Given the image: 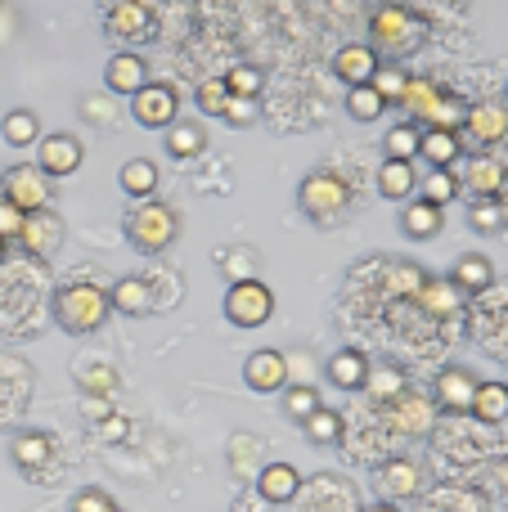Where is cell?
<instances>
[{
  "label": "cell",
  "instance_id": "cell-13",
  "mask_svg": "<svg viewBox=\"0 0 508 512\" xmlns=\"http://www.w3.org/2000/svg\"><path fill=\"white\" fill-rule=\"evenodd\" d=\"M18 243H23L32 256H54L63 248V221L45 207V212H32V216H23V230H18Z\"/></svg>",
  "mask_w": 508,
  "mask_h": 512
},
{
  "label": "cell",
  "instance_id": "cell-16",
  "mask_svg": "<svg viewBox=\"0 0 508 512\" xmlns=\"http://www.w3.org/2000/svg\"><path fill=\"white\" fill-rule=\"evenodd\" d=\"M423 490V468L414 459H387L378 468V495L392 504V499H414Z\"/></svg>",
  "mask_w": 508,
  "mask_h": 512
},
{
  "label": "cell",
  "instance_id": "cell-40",
  "mask_svg": "<svg viewBox=\"0 0 508 512\" xmlns=\"http://www.w3.org/2000/svg\"><path fill=\"white\" fill-rule=\"evenodd\" d=\"M365 387H369V396L374 400H396V396H405V378L396 369H374V364H369V378H365Z\"/></svg>",
  "mask_w": 508,
  "mask_h": 512
},
{
  "label": "cell",
  "instance_id": "cell-2",
  "mask_svg": "<svg viewBox=\"0 0 508 512\" xmlns=\"http://www.w3.org/2000/svg\"><path fill=\"white\" fill-rule=\"evenodd\" d=\"M176 234H180L176 207L158 203V198H140V203L126 212V243L144 256L167 252L171 243H176Z\"/></svg>",
  "mask_w": 508,
  "mask_h": 512
},
{
  "label": "cell",
  "instance_id": "cell-42",
  "mask_svg": "<svg viewBox=\"0 0 508 512\" xmlns=\"http://www.w3.org/2000/svg\"><path fill=\"white\" fill-rule=\"evenodd\" d=\"M504 207L500 203H491V198H482V203L473 207V212H468V225H473L477 234H495V230H504Z\"/></svg>",
  "mask_w": 508,
  "mask_h": 512
},
{
  "label": "cell",
  "instance_id": "cell-48",
  "mask_svg": "<svg viewBox=\"0 0 508 512\" xmlns=\"http://www.w3.org/2000/svg\"><path fill=\"white\" fill-rule=\"evenodd\" d=\"M99 436H104V441H122L126 423H122V418H108V423H99Z\"/></svg>",
  "mask_w": 508,
  "mask_h": 512
},
{
  "label": "cell",
  "instance_id": "cell-4",
  "mask_svg": "<svg viewBox=\"0 0 508 512\" xmlns=\"http://www.w3.org/2000/svg\"><path fill=\"white\" fill-rule=\"evenodd\" d=\"M297 203H302V212L320 225L342 221L351 207V185L338 176V171H311V176L302 180V189H297Z\"/></svg>",
  "mask_w": 508,
  "mask_h": 512
},
{
  "label": "cell",
  "instance_id": "cell-21",
  "mask_svg": "<svg viewBox=\"0 0 508 512\" xmlns=\"http://www.w3.org/2000/svg\"><path fill=\"white\" fill-rule=\"evenodd\" d=\"M419 158L428 162V167H455V162L464 158V135L428 126V131H423V140H419Z\"/></svg>",
  "mask_w": 508,
  "mask_h": 512
},
{
  "label": "cell",
  "instance_id": "cell-44",
  "mask_svg": "<svg viewBox=\"0 0 508 512\" xmlns=\"http://www.w3.org/2000/svg\"><path fill=\"white\" fill-rule=\"evenodd\" d=\"M225 122L230 126H252L257 122V99H243V95H230V104H225Z\"/></svg>",
  "mask_w": 508,
  "mask_h": 512
},
{
  "label": "cell",
  "instance_id": "cell-38",
  "mask_svg": "<svg viewBox=\"0 0 508 512\" xmlns=\"http://www.w3.org/2000/svg\"><path fill=\"white\" fill-rule=\"evenodd\" d=\"M369 86H374L387 104H396V99L405 95V86H410V72H405L401 63H378V72H374V81H369Z\"/></svg>",
  "mask_w": 508,
  "mask_h": 512
},
{
  "label": "cell",
  "instance_id": "cell-41",
  "mask_svg": "<svg viewBox=\"0 0 508 512\" xmlns=\"http://www.w3.org/2000/svg\"><path fill=\"white\" fill-rule=\"evenodd\" d=\"M455 297H459V292L450 288V279H441V283L437 279H423V288H419V301L432 310V315H450V310H455Z\"/></svg>",
  "mask_w": 508,
  "mask_h": 512
},
{
  "label": "cell",
  "instance_id": "cell-22",
  "mask_svg": "<svg viewBox=\"0 0 508 512\" xmlns=\"http://www.w3.org/2000/svg\"><path fill=\"white\" fill-rule=\"evenodd\" d=\"M396 405V427H401L405 436H428L432 432V400L419 396V391H405V396L392 400Z\"/></svg>",
  "mask_w": 508,
  "mask_h": 512
},
{
  "label": "cell",
  "instance_id": "cell-30",
  "mask_svg": "<svg viewBox=\"0 0 508 512\" xmlns=\"http://www.w3.org/2000/svg\"><path fill=\"white\" fill-rule=\"evenodd\" d=\"M419 140H423V126L419 122H396L392 131L383 135V153L392 162H414V158H419Z\"/></svg>",
  "mask_w": 508,
  "mask_h": 512
},
{
  "label": "cell",
  "instance_id": "cell-26",
  "mask_svg": "<svg viewBox=\"0 0 508 512\" xmlns=\"http://www.w3.org/2000/svg\"><path fill=\"white\" fill-rule=\"evenodd\" d=\"M203 149H207V131L198 122H171L167 126V153L176 162H194V158H203Z\"/></svg>",
  "mask_w": 508,
  "mask_h": 512
},
{
  "label": "cell",
  "instance_id": "cell-39",
  "mask_svg": "<svg viewBox=\"0 0 508 512\" xmlns=\"http://www.w3.org/2000/svg\"><path fill=\"white\" fill-rule=\"evenodd\" d=\"M225 86H230V95L257 99V95H261V86H266V72L252 68V63H234V68L225 72Z\"/></svg>",
  "mask_w": 508,
  "mask_h": 512
},
{
  "label": "cell",
  "instance_id": "cell-31",
  "mask_svg": "<svg viewBox=\"0 0 508 512\" xmlns=\"http://www.w3.org/2000/svg\"><path fill=\"white\" fill-rule=\"evenodd\" d=\"M0 140H5L9 149H27V144H36L41 140V122H36V113H27V108L5 113V122H0Z\"/></svg>",
  "mask_w": 508,
  "mask_h": 512
},
{
  "label": "cell",
  "instance_id": "cell-12",
  "mask_svg": "<svg viewBox=\"0 0 508 512\" xmlns=\"http://www.w3.org/2000/svg\"><path fill=\"white\" fill-rule=\"evenodd\" d=\"M473 391H477V378L468 369H459V364L441 369L437 382H432V400H437V409H446V414H468V409H473Z\"/></svg>",
  "mask_w": 508,
  "mask_h": 512
},
{
  "label": "cell",
  "instance_id": "cell-46",
  "mask_svg": "<svg viewBox=\"0 0 508 512\" xmlns=\"http://www.w3.org/2000/svg\"><path fill=\"white\" fill-rule=\"evenodd\" d=\"M18 230H23V212H18L14 203H5V198H0V239H18Z\"/></svg>",
  "mask_w": 508,
  "mask_h": 512
},
{
  "label": "cell",
  "instance_id": "cell-3",
  "mask_svg": "<svg viewBox=\"0 0 508 512\" xmlns=\"http://www.w3.org/2000/svg\"><path fill=\"white\" fill-rule=\"evenodd\" d=\"M419 41H423V23L414 18L410 5L387 0V5L374 9V18H369V45H374V50L410 54V50H419Z\"/></svg>",
  "mask_w": 508,
  "mask_h": 512
},
{
  "label": "cell",
  "instance_id": "cell-45",
  "mask_svg": "<svg viewBox=\"0 0 508 512\" xmlns=\"http://www.w3.org/2000/svg\"><path fill=\"white\" fill-rule=\"evenodd\" d=\"M81 113L90 117V122H99V126H108L117 117V104H108L104 95H90V99H81Z\"/></svg>",
  "mask_w": 508,
  "mask_h": 512
},
{
  "label": "cell",
  "instance_id": "cell-7",
  "mask_svg": "<svg viewBox=\"0 0 508 512\" xmlns=\"http://www.w3.org/2000/svg\"><path fill=\"white\" fill-rule=\"evenodd\" d=\"M153 27H158V9H153V0H113L108 14H104V32L122 45L149 41Z\"/></svg>",
  "mask_w": 508,
  "mask_h": 512
},
{
  "label": "cell",
  "instance_id": "cell-1",
  "mask_svg": "<svg viewBox=\"0 0 508 512\" xmlns=\"http://www.w3.org/2000/svg\"><path fill=\"white\" fill-rule=\"evenodd\" d=\"M108 310H113L108 306V288H99V283H68V288L54 292V319H59V328L72 337L99 333Z\"/></svg>",
  "mask_w": 508,
  "mask_h": 512
},
{
  "label": "cell",
  "instance_id": "cell-11",
  "mask_svg": "<svg viewBox=\"0 0 508 512\" xmlns=\"http://www.w3.org/2000/svg\"><path fill=\"white\" fill-rule=\"evenodd\" d=\"M378 63H383V54H378L374 45H369V41H351V45H342V50L333 54V77L347 81V90L351 86H369V81H374V72H378Z\"/></svg>",
  "mask_w": 508,
  "mask_h": 512
},
{
  "label": "cell",
  "instance_id": "cell-35",
  "mask_svg": "<svg viewBox=\"0 0 508 512\" xmlns=\"http://www.w3.org/2000/svg\"><path fill=\"white\" fill-rule=\"evenodd\" d=\"M423 198L437 207H450L459 198V176L455 167H432L428 176H423Z\"/></svg>",
  "mask_w": 508,
  "mask_h": 512
},
{
  "label": "cell",
  "instance_id": "cell-37",
  "mask_svg": "<svg viewBox=\"0 0 508 512\" xmlns=\"http://www.w3.org/2000/svg\"><path fill=\"white\" fill-rule=\"evenodd\" d=\"M194 104L203 108V117H221V113H225V104H230V86H225V77H207V81H198Z\"/></svg>",
  "mask_w": 508,
  "mask_h": 512
},
{
  "label": "cell",
  "instance_id": "cell-28",
  "mask_svg": "<svg viewBox=\"0 0 508 512\" xmlns=\"http://www.w3.org/2000/svg\"><path fill=\"white\" fill-rule=\"evenodd\" d=\"M419 189V176H414V162H392L387 158L378 167V194L392 198V203H405V198Z\"/></svg>",
  "mask_w": 508,
  "mask_h": 512
},
{
  "label": "cell",
  "instance_id": "cell-6",
  "mask_svg": "<svg viewBox=\"0 0 508 512\" xmlns=\"http://www.w3.org/2000/svg\"><path fill=\"white\" fill-rule=\"evenodd\" d=\"M270 315H275V292L257 274L230 283V292H225V319L234 328H261V324H270Z\"/></svg>",
  "mask_w": 508,
  "mask_h": 512
},
{
  "label": "cell",
  "instance_id": "cell-20",
  "mask_svg": "<svg viewBox=\"0 0 508 512\" xmlns=\"http://www.w3.org/2000/svg\"><path fill=\"white\" fill-rule=\"evenodd\" d=\"M9 454H14V468L27 472V477H36V472L45 468V463L54 459V441L45 432H18L14 445H9Z\"/></svg>",
  "mask_w": 508,
  "mask_h": 512
},
{
  "label": "cell",
  "instance_id": "cell-29",
  "mask_svg": "<svg viewBox=\"0 0 508 512\" xmlns=\"http://www.w3.org/2000/svg\"><path fill=\"white\" fill-rule=\"evenodd\" d=\"M396 104L405 108L410 122H428V117L437 113V104H441V90L432 86V81H423V77H410V86H405V95L396 99Z\"/></svg>",
  "mask_w": 508,
  "mask_h": 512
},
{
  "label": "cell",
  "instance_id": "cell-15",
  "mask_svg": "<svg viewBox=\"0 0 508 512\" xmlns=\"http://www.w3.org/2000/svg\"><path fill=\"white\" fill-rule=\"evenodd\" d=\"M104 86H108V95L131 99L135 90L149 86V63H144L135 50H117L113 59H108V68H104Z\"/></svg>",
  "mask_w": 508,
  "mask_h": 512
},
{
  "label": "cell",
  "instance_id": "cell-34",
  "mask_svg": "<svg viewBox=\"0 0 508 512\" xmlns=\"http://www.w3.org/2000/svg\"><path fill=\"white\" fill-rule=\"evenodd\" d=\"M387 108H392V104H387V99L378 95L374 86H351V90H347V113L356 117V122H365V126L378 122Z\"/></svg>",
  "mask_w": 508,
  "mask_h": 512
},
{
  "label": "cell",
  "instance_id": "cell-25",
  "mask_svg": "<svg viewBox=\"0 0 508 512\" xmlns=\"http://www.w3.org/2000/svg\"><path fill=\"white\" fill-rule=\"evenodd\" d=\"M108 306L122 310V315H144V310L153 306L149 279H140V274H126V279H117L113 288H108Z\"/></svg>",
  "mask_w": 508,
  "mask_h": 512
},
{
  "label": "cell",
  "instance_id": "cell-8",
  "mask_svg": "<svg viewBox=\"0 0 508 512\" xmlns=\"http://www.w3.org/2000/svg\"><path fill=\"white\" fill-rule=\"evenodd\" d=\"M131 117L144 126V131H167V126L180 117L176 86H167V81H149L144 90H135L131 95Z\"/></svg>",
  "mask_w": 508,
  "mask_h": 512
},
{
  "label": "cell",
  "instance_id": "cell-14",
  "mask_svg": "<svg viewBox=\"0 0 508 512\" xmlns=\"http://www.w3.org/2000/svg\"><path fill=\"white\" fill-rule=\"evenodd\" d=\"M243 382L261 396L270 391H284L288 387V355L284 351H252L248 364H243Z\"/></svg>",
  "mask_w": 508,
  "mask_h": 512
},
{
  "label": "cell",
  "instance_id": "cell-9",
  "mask_svg": "<svg viewBox=\"0 0 508 512\" xmlns=\"http://www.w3.org/2000/svg\"><path fill=\"white\" fill-rule=\"evenodd\" d=\"M81 158H86V149H81V140L68 131H54V135H45V140H36V167L50 180L72 176V171L81 167Z\"/></svg>",
  "mask_w": 508,
  "mask_h": 512
},
{
  "label": "cell",
  "instance_id": "cell-17",
  "mask_svg": "<svg viewBox=\"0 0 508 512\" xmlns=\"http://www.w3.org/2000/svg\"><path fill=\"white\" fill-rule=\"evenodd\" d=\"M257 495L266 499V504H293V499L302 495V472H297L293 463H266V468L257 472Z\"/></svg>",
  "mask_w": 508,
  "mask_h": 512
},
{
  "label": "cell",
  "instance_id": "cell-36",
  "mask_svg": "<svg viewBox=\"0 0 508 512\" xmlns=\"http://www.w3.org/2000/svg\"><path fill=\"white\" fill-rule=\"evenodd\" d=\"M320 405L324 400H320V391H315L311 382H293V387H284V414L297 418V423H306Z\"/></svg>",
  "mask_w": 508,
  "mask_h": 512
},
{
  "label": "cell",
  "instance_id": "cell-50",
  "mask_svg": "<svg viewBox=\"0 0 508 512\" xmlns=\"http://www.w3.org/2000/svg\"><path fill=\"white\" fill-rule=\"evenodd\" d=\"M360 512H401V508L387 504V499H383V504H369V508H360Z\"/></svg>",
  "mask_w": 508,
  "mask_h": 512
},
{
  "label": "cell",
  "instance_id": "cell-32",
  "mask_svg": "<svg viewBox=\"0 0 508 512\" xmlns=\"http://www.w3.org/2000/svg\"><path fill=\"white\" fill-rule=\"evenodd\" d=\"M122 189L131 198H153V189H158V162H149V158H131L122 167Z\"/></svg>",
  "mask_w": 508,
  "mask_h": 512
},
{
  "label": "cell",
  "instance_id": "cell-47",
  "mask_svg": "<svg viewBox=\"0 0 508 512\" xmlns=\"http://www.w3.org/2000/svg\"><path fill=\"white\" fill-rule=\"evenodd\" d=\"M81 382H86L90 391H113L117 387V373L113 369H86V373H81Z\"/></svg>",
  "mask_w": 508,
  "mask_h": 512
},
{
  "label": "cell",
  "instance_id": "cell-19",
  "mask_svg": "<svg viewBox=\"0 0 508 512\" xmlns=\"http://www.w3.org/2000/svg\"><path fill=\"white\" fill-rule=\"evenodd\" d=\"M495 283V265L482 252H464L450 265V288L455 292H486Z\"/></svg>",
  "mask_w": 508,
  "mask_h": 512
},
{
  "label": "cell",
  "instance_id": "cell-10",
  "mask_svg": "<svg viewBox=\"0 0 508 512\" xmlns=\"http://www.w3.org/2000/svg\"><path fill=\"white\" fill-rule=\"evenodd\" d=\"M459 135L473 144H482V149H491V144H504L508 140V104H495V99H486V104H473L464 113V126H459Z\"/></svg>",
  "mask_w": 508,
  "mask_h": 512
},
{
  "label": "cell",
  "instance_id": "cell-24",
  "mask_svg": "<svg viewBox=\"0 0 508 512\" xmlns=\"http://www.w3.org/2000/svg\"><path fill=\"white\" fill-rule=\"evenodd\" d=\"M365 378H369V360H365V351L347 346V351L329 355V382H333L338 391H360V387H365Z\"/></svg>",
  "mask_w": 508,
  "mask_h": 512
},
{
  "label": "cell",
  "instance_id": "cell-43",
  "mask_svg": "<svg viewBox=\"0 0 508 512\" xmlns=\"http://www.w3.org/2000/svg\"><path fill=\"white\" fill-rule=\"evenodd\" d=\"M113 508H117L113 495H108V490H99V486L77 490V495H72V504H68V512H113Z\"/></svg>",
  "mask_w": 508,
  "mask_h": 512
},
{
  "label": "cell",
  "instance_id": "cell-5",
  "mask_svg": "<svg viewBox=\"0 0 508 512\" xmlns=\"http://www.w3.org/2000/svg\"><path fill=\"white\" fill-rule=\"evenodd\" d=\"M0 198H5V203H14L23 216L45 212V207H50V198H54V180L45 176L36 162H14V167L0 176Z\"/></svg>",
  "mask_w": 508,
  "mask_h": 512
},
{
  "label": "cell",
  "instance_id": "cell-27",
  "mask_svg": "<svg viewBox=\"0 0 508 512\" xmlns=\"http://www.w3.org/2000/svg\"><path fill=\"white\" fill-rule=\"evenodd\" d=\"M468 414L477 418V423H504L508 418V382H477L473 391V409Z\"/></svg>",
  "mask_w": 508,
  "mask_h": 512
},
{
  "label": "cell",
  "instance_id": "cell-33",
  "mask_svg": "<svg viewBox=\"0 0 508 512\" xmlns=\"http://www.w3.org/2000/svg\"><path fill=\"white\" fill-rule=\"evenodd\" d=\"M302 432H306V441H311V445H338L342 441V414H338V409H324L320 405L302 423Z\"/></svg>",
  "mask_w": 508,
  "mask_h": 512
},
{
  "label": "cell",
  "instance_id": "cell-52",
  "mask_svg": "<svg viewBox=\"0 0 508 512\" xmlns=\"http://www.w3.org/2000/svg\"><path fill=\"white\" fill-rule=\"evenodd\" d=\"M113 512H122V508H113Z\"/></svg>",
  "mask_w": 508,
  "mask_h": 512
},
{
  "label": "cell",
  "instance_id": "cell-23",
  "mask_svg": "<svg viewBox=\"0 0 508 512\" xmlns=\"http://www.w3.org/2000/svg\"><path fill=\"white\" fill-rule=\"evenodd\" d=\"M504 180H508V171H504V162H495V158H486V153H477L473 162H468V171H464V180H459V189H473L477 198H495L504 189Z\"/></svg>",
  "mask_w": 508,
  "mask_h": 512
},
{
  "label": "cell",
  "instance_id": "cell-18",
  "mask_svg": "<svg viewBox=\"0 0 508 512\" xmlns=\"http://www.w3.org/2000/svg\"><path fill=\"white\" fill-rule=\"evenodd\" d=\"M441 225H446V207L428 203V198H410V203L401 207V230L410 234V239H437Z\"/></svg>",
  "mask_w": 508,
  "mask_h": 512
},
{
  "label": "cell",
  "instance_id": "cell-49",
  "mask_svg": "<svg viewBox=\"0 0 508 512\" xmlns=\"http://www.w3.org/2000/svg\"><path fill=\"white\" fill-rule=\"evenodd\" d=\"M495 486L508 495V459H500V468H495Z\"/></svg>",
  "mask_w": 508,
  "mask_h": 512
},
{
  "label": "cell",
  "instance_id": "cell-51",
  "mask_svg": "<svg viewBox=\"0 0 508 512\" xmlns=\"http://www.w3.org/2000/svg\"><path fill=\"white\" fill-rule=\"evenodd\" d=\"M5 252H9V248H5V239H0V261H5Z\"/></svg>",
  "mask_w": 508,
  "mask_h": 512
}]
</instances>
